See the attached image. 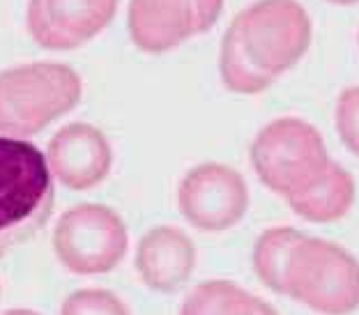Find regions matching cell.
Segmentation results:
<instances>
[{
    "mask_svg": "<svg viewBox=\"0 0 359 315\" xmlns=\"http://www.w3.org/2000/svg\"><path fill=\"white\" fill-rule=\"evenodd\" d=\"M53 198L44 152L26 139L0 136V255L44 228Z\"/></svg>",
    "mask_w": 359,
    "mask_h": 315,
    "instance_id": "6da1fadb",
    "label": "cell"
},
{
    "mask_svg": "<svg viewBox=\"0 0 359 315\" xmlns=\"http://www.w3.org/2000/svg\"><path fill=\"white\" fill-rule=\"evenodd\" d=\"M81 78L67 64L32 62L0 71V136L28 139L69 113Z\"/></svg>",
    "mask_w": 359,
    "mask_h": 315,
    "instance_id": "7a4b0ae2",
    "label": "cell"
},
{
    "mask_svg": "<svg viewBox=\"0 0 359 315\" xmlns=\"http://www.w3.org/2000/svg\"><path fill=\"white\" fill-rule=\"evenodd\" d=\"M330 164L323 134L299 118L274 120L251 143V166L258 180L285 200L313 187Z\"/></svg>",
    "mask_w": 359,
    "mask_h": 315,
    "instance_id": "3957f363",
    "label": "cell"
},
{
    "mask_svg": "<svg viewBox=\"0 0 359 315\" xmlns=\"http://www.w3.org/2000/svg\"><path fill=\"white\" fill-rule=\"evenodd\" d=\"M285 297L318 315H350L359 309V260L323 237H302L290 253Z\"/></svg>",
    "mask_w": 359,
    "mask_h": 315,
    "instance_id": "277c9868",
    "label": "cell"
},
{
    "mask_svg": "<svg viewBox=\"0 0 359 315\" xmlns=\"http://www.w3.org/2000/svg\"><path fill=\"white\" fill-rule=\"evenodd\" d=\"M129 235L125 221L106 205L83 203L67 209L53 230V251L76 276H102L125 260Z\"/></svg>",
    "mask_w": 359,
    "mask_h": 315,
    "instance_id": "5b68a950",
    "label": "cell"
},
{
    "mask_svg": "<svg viewBox=\"0 0 359 315\" xmlns=\"http://www.w3.org/2000/svg\"><path fill=\"white\" fill-rule=\"evenodd\" d=\"M242 46L274 78L302 60L311 44V19L297 0H258L233 21Z\"/></svg>",
    "mask_w": 359,
    "mask_h": 315,
    "instance_id": "8992f818",
    "label": "cell"
},
{
    "mask_svg": "<svg viewBox=\"0 0 359 315\" xmlns=\"http://www.w3.org/2000/svg\"><path fill=\"white\" fill-rule=\"evenodd\" d=\"M177 205L194 228L222 232L244 219L249 209V187L231 166L215 161L201 164L180 182Z\"/></svg>",
    "mask_w": 359,
    "mask_h": 315,
    "instance_id": "52a82bcc",
    "label": "cell"
},
{
    "mask_svg": "<svg viewBox=\"0 0 359 315\" xmlns=\"http://www.w3.org/2000/svg\"><path fill=\"white\" fill-rule=\"evenodd\" d=\"M118 0H30L28 30L51 51H69L90 42L113 21Z\"/></svg>",
    "mask_w": 359,
    "mask_h": 315,
    "instance_id": "ba28073f",
    "label": "cell"
},
{
    "mask_svg": "<svg viewBox=\"0 0 359 315\" xmlns=\"http://www.w3.org/2000/svg\"><path fill=\"white\" fill-rule=\"evenodd\" d=\"M53 180L72 191L102 184L113 166V148L97 127L72 122L55 132L44 152Z\"/></svg>",
    "mask_w": 359,
    "mask_h": 315,
    "instance_id": "9c48e42d",
    "label": "cell"
},
{
    "mask_svg": "<svg viewBox=\"0 0 359 315\" xmlns=\"http://www.w3.org/2000/svg\"><path fill=\"white\" fill-rule=\"evenodd\" d=\"M194 267V241L175 225H157L145 232L136 246V272L154 293H175L191 279Z\"/></svg>",
    "mask_w": 359,
    "mask_h": 315,
    "instance_id": "30bf717a",
    "label": "cell"
},
{
    "mask_svg": "<svg viewBox=\"0 0 359 315\" xmlns=\"http://www.w3.org/2000/svg\"><path fill=\"white\" fill-rule=\"evenodd\" d=\"M129 35L145 53H166L198 35L191 0H132Z\"/></svg>",
    "mask_w": 359,
    "mask_h": 315,
    "instance_id": "8fae6325",
    "label": "cell"
},
{
    "mask_svg": "<svg viewBox=\"0 0 359 315\" xmlns=\"http://www.w3.org/2000/svg\"><path fill=\"white\" fill-rule=\"evenodd\" d=\"M355 177L337 161H332L327 171L313 187L288 198L290 209L304 221L311 223H332L350 212L355 203Z\"/></svg>",
    "mask_w": 359,
    "mask_h": 315,
    "instance_id": "7c38bea8",
    "label": "cell"
},
{
    "mask_svg": "<svg viewBox=\"0 0 359 315\" xmlns=\"http://www.w3.org/2000/svg\"><path fill=\"white\" fill-rule=\"evenodd\" d=\"M304 237L292 225H274L260 232L254 244V272L256 276L276 295L285 297V272H288L290 253L297 241Z\"/></svg>",
    "mask_w": 359,
    "mask_h": 315,
    "instance_id": "4fadbf2b",
    "label": "cell"
},
{
    "mask_svg": "<svg viewBox=\"0 0 359 315\" xmlns=\"http://www.w3.org/2000/svg\"><path fill=\"white\" fill-rule=\"evenodd\" d=\"M256 295L226 279L196 286L184 297L180 315H254Z\"/></svg>",
    "mask_w": 359,
    "mask_h": 315,
    "instance_id": "5bb4252c",
    "label": "cell"
},
{
    "mask_svg": "<svg viewBox=\"0 0 359 315\" xmlns=\"http://www.w3.org/2000/svg\"><path fill=\"white\" fill-rule=\"evenodd\" d=\"M219 71H222L224 85L238 94H258L274 83V76L267 74L265 69H260L258 64L251 60V55L247 53V48L242 46L233 26L228 28L222 42Z\"/></svg>",
    "mask_w": 359,
    "mask_h": 315,
    "instance_id": "9a60e30c",
    "label": "cell"
},
{
    "mask_svg": "<svg viewBox=\"0 0 359 315\" xmlns=\"http://www.w3.org/2000/svg\"><path fill=\"white\" fill-rule=\"evenodd\" d=\"M60 315H132L116 293L104 288L76 290L65 297Z\"/></svg>",
    "mask_w": 359,
    "mask_h": 315,
    "instance_id": "2e32d148",
    "label": "cell"
},
{
    "mask_svg": "<svg viewBox=\"0 0 359 315\" xmlns=\"http://www.w3.org/2000/svg\"><path fill=\"white\" fill-rule=\"evenodd\" d=\"M337 132L346 148L359 157V85L348 88L339 94Z\"/></svg>",
    "mask_w": 359,
    "mask_h": 315,
    "instance_id": "e0dca14e",
    "label": "cell"
},
{
    "mask_svg": "<svg viewBox=\"0 0 359 315\" xmlns=\"http://www.w3.org/2000/svg\"><path fill=\"white\" fill-rule=\"evenodd\" d=\"M196 10V21H198V35L208 32L219 21L224 10V0H191Z\"/></svg>",
    "mask_w": 359,
    "mask_h": 315,
    "instance_id": "ac0fdd59",
    "label": "cell"
},
{
    "mask_svg": "<svg viewBox=\"0 0 359 315\" xmlns=\"http://www.w3.org/2000/svg\"><path fill=\"white\" fill-rule=\"evenodd\" d=\"M254 315H279L272 304H267L265 300H258L256 297V306H254Z\"/></svg>",
    "mask_w": 359,
    "mask_h": 315,
    "instance_id": "d6986e66",
    "label": "cell"
},
{
    "mask_svg": "<svg viewBox=\"0 0 359 315\" xmlns=\"http://www.w3.org/2000/svg\"><path fill=\"white\" fill-rule=\"evenodd\" d=\"M3 315H39V313L28 311V309H12V311H7V313H3Z\"/></svg>",
    "mask_w": 359,
    "mask_h": 315,
    "instance_id": "ffe728a7",
    "label": "cell"
},
{
    "mask_svg": "<svg viewBox=\"0 0 359 315\" xmlns=\"http://www.w3.org/2000/svg\"><path fill=\"white\" fill-rule=\"evenodd\" d=\"M327 3H332V5H357L359 0H327Z\"/></svg>",
    "mask_w": 359,
    "mask_h": 315,
    "instance_id": "44dd1931",
    "label": "cell"
}]
</instances>
